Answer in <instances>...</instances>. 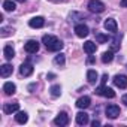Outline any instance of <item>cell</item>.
Instances as JSON below:
<instances>
[{
    "label": "cell",
    "mask_w": 127,
    "mask_h": 127,
    "mask_svg": "<svg viewBox=\"0 0 127 127\" xmlns=\"http://www.w3.org/2000/svg\"><path fill=\"white\" fill-rule=\"evenodd\" d=\"M42 42H43V45L46 46L48 51H60V49L63 48V45H64L58 37L51 36V34H45V36L42 37Z\"/></svg>",
    "instance_id": "obj_1"
},
{
    "label": "cell",
    "mask_w": 127,
    "mask_h": 127,
    "mask_svg": "<svg viewBox=\"0 0 127 127\" xmlns=\"http://www.w3.org/2000/svg\"><path fill=\"white\" fill-rule=\"evenodd\" d=\"M94 93H96L97 96H103V97H108V99H112V97H115V91H114L112 88L106 87L105 84H102L100 87H97Z\"/></svg>",
    "instance_id": "obj_2"
},
{
    "label": "cell",
    "mask_w": 127,
    "mask_h": 127,
    "mask_svg": "<svg viewBox=\"0 0 127 127\" xmlns=\"http://www.w3.org/2000/svg\"><path fill=\"white\" fill-rule=\"evenodd\" d=\"M88 9H90V12L102 14L105 11V5L100 2V0H90V2H88Z\"/></svg>",
    "instance_id": "obj_3"
},
{
    "label": "cell",
    "mask_w": 127,
    "mask_h": 127,
    "mask_svg": "<svg viewBox=\"0 0 127 127\" xmlns=\"http://www.w3.org/2000/svg\"><path fill=\"white\" fill-rule=\"evenodd\" d=\"M54 124L55 126H60V127H64L69 124V115L66 112H60L55 118H54Z\"/></svg>",
    "instance_id": "obj_4"
},
{
    "label": "cell",
    "mask_w": 127,
    "mask_h": 127,
    "mask_svg": "<svg viewBox=\"0 0 127 127\" xmlns=\"http://www.w3.org/2000/svg\"><path fill=\"white\" fill-rule=\"evenodd\" d=\"M24 49H26V52H29V54H34V52L39 51V42H37V40H27V42L24 43Z\"/></svg>",
    "instance_id": "obj_5"
},
{
    "label": "cell",
    "mask_w": 127,
    "mask_h": 127,
    "mask_svg": "<svg viewBox=\"0 0 127 127\" xmlns=\"http://www.w3.org/2000/svg\"><path fill=\"white\" fill-rule=\"evenodd\" d=\"M75 33H76L78 37H87L88 33H90V29L85 24H76L75 26Z\"/></svg>",
    "instance_id": "obj_6"
},
{
    "label": "cell",
    "mask_w": 127,
    "mask_h": 127,
    "mask_svg": "<svg viewBox=\"0 0 127 127\" xmlns=\"http://www.w3.org/2000/svg\"><path fill=\"white\" fill-rule=\"evenodd\" d=\"M29 26L32 29H42L45 26V20H43V17H33L29 21Z\"/></svg>",
    "instance_id": "obj_7"
},
{
    "label": "cell",
    "mask_w": 127,
    "mask_h": 127,
    "mask_svg": "<svg viewBox=\"0 0 127 127\" xmlns=\"http://www.w3.org/2000/svg\"><path fill=\"white\" fill-rule=\"evenodd\" d=\"M120 106H117V105H108V108H106V117H109V118H117L118 115H120Z\"/></svg>",
    "instance_id": "obj_8"
},
{
    "label": "cell",
    "mask_w": 127,
    "mask_h": 127,
    "mask_svg": "<svg viewBox=\"0 0 127 127\" xmlns=\"http://www.w3.org/2000/svg\"><path fill=\"white\" fill-rule=\"evenodd\" d=\"M112 81H114L115 87H118V88H126L127 87V76L126 75H115Z\"/></svg>",
    "instance_id": "obj_9"
},
{
    "label": "cell",
    "mask_w": 127,
    "mask_h": 127,
    "mask_svg": "<svg viewBox=\"0 0 127 127\" xmlns=\"http://www.w3.org/2000/svg\"><path fill=\"white\" fill-rule=\"evenodd\" d=\"M33 66L30 64V63H23V64L20 66V75L21 76H30L33 73Z\"/></svg>",
    "instance_id": "obj_10"
},
{
    "label": "cell",
    "mask_w": 127,
    "mask_h": 127,
    "mask_svg": "<svg viewBox=\"0 0 127 127\" xmlns=\"http://www.w3.org/2000/svg\"><path fill=\"white\" fill-rule=\"evenodd\" d=\"M20 111V105L18 103H6L3 106V112L8 114V115H12L14 112H18Z\"/></svg>",
    "instance_id": "obj_11"
},
{
    "label": "cell",
    "mask_w": 127,
    "mask_h": 127,
    "mask_svg": "<svg viewBox=\"0 0 127 127\" xmlns=\"http://www.w3.org/2000/svg\"><path fill=\"white\" fill-rule=\"evenodd\" d=\"M105 29L108 30V32H112V33H117V29H118V26H117V21L114 20V18H108L106 21H105Z\"/></svg>",
    "instance_id": "obj_12"
},
{
    "label": "cell",
    "mask_w": 127,
    "mask_h": 127,
    "mask_svg": "<svg viewBox=\"0 0 127 127\" xmlns=\"http://www.w3.org/2000/svg\"><path fill=\"white\" fill-rule=\"evenodd\" d=\"M90 105H91V99H90L88 96L79 97V99L76 100V106H78L79 109H85V108H88Z\"/></svg>",
    "instance_id": "obj_13"
},
{
    "label": "cell",
    "mask_w": 127,
    "mask_h": 127,
    "mask_svg": "<svg viewBox=\"0 0 127 127\" xmlns=\"http://www.w3.org/2000/svg\"><path fill=\"white\" fill-rule=\"evenodd\" d=\"M76 124H78V126H85V124H88V114H87V112H78V114H76Z\"/></svg>",
    "instance_id": "obj_14"
},
{
    "label": "cell",
    "mask_w": 127,
    "mask_h": 127,
    "mask_svg": "<svg viewBox=\"0 0 127 127\" xmlns=\"http://www.w3.org/2000/svg\"><path fill=\"white\" fill-rule=\"evenodd\" d=\"M3 91H5L6 96H12V94H15L17 87H15L14 82H5V85H3Z\"/></svg>",
    "instance_id": "obj_15"
},
{
    "label": "cell",
    "mask_w": 127,
    "mask_h": 127,
    "mask_svg": "<svg viewBox=\"0 0 127 127\" xmlns=\"http://www.w3.org/2000/svg\"><path fill=\"white\" fill-rule=\"evenodd\" d=\"M12 72H14V67L11 64H8V63L0 67V75H2L3 78H8L9 75H12Z\"/></svg>",
    "instance_id": "obj_16"
},
{
    "label": "cell",
    "mask_w": 127,
    "mask_h": 127,
    "mask_svg": "<svg viewBox=\"0 0 127 127\" xmlns=\"http://www.w3.org/2000/svg\"><path fill=\"white\" fill-rule=\"evenodd\" d=\"M3 54H5V58H6V60H12V58L15 57V49L12 48V45H5Z\"/></svg>",
    "instance_id": "obj_17"
},
{
    "label": "cell",
    "mask_w": 127,
    "mask_h": 127,
    "mask_svg": "<svg viewBox=\"0 0 127 127\" xmlns=\"http://www.w3.org/2000/svg\"><path fill=\"white\" fill-rule=\"evenodd\" d=\"M96 49H97V45H96L94 42L87 40V42L84 43V51H85L87 54H94V52H96Z\"/></svg>",
    "instance_id": "obj_18"
},
{
    "label": "cell",
    "mask_w": 127,
    "mask_h": 127,
    "mask_svg": "<svg viewBox=\"0 0 127 127\" xmlns=\"http://www.w3.org/2000/svg\"><path fill=\"white\" fill-rule=\"evenodd\" d=\"M15 120H17L18 124H26L27 120H29V115H27V112H24V111H18L17 115H15Z\"/></svg>",
    "instance_id": "obj_19"
},
{
    "label": "cell",
    "mask_w": 127,
    "mask_h": 127,
    "mask_svg": "<svg viewBox=\"0 0 127 127\" xmlns=\"http://www.w3.org/2000/svg\"><path fill=\"white\" fill-rule=\"evenodd\" d=\"M97 78H99V75H97V72H96V70L90 69V70L87 72V79H88V82H90V84H96Z\"/></svg>",
    "instance_id": "obj_20"
},
{
    "label": "cell",
    "mask_w": 127,
    "mask_h": 127,
    "mask_svg": "<svg viewBox=\"0 0 127 127\" xmlns=\"http://www.w3.org/2000/svg\"><path fill=\"white\" fill-rule=\"evenodd\" d=\"M15 3L12 2V0H5V2H3V9L6 11V12H14L15 11Z\"/></svg>",
    "instance_id": "obj_21"
},
{
    "label": "cell",
    "mask_w": 127,
    "mask_h": 127,
    "mask_svg": "<svg viewBox=\"0 0 127 127\" xmlns=\"http://www.w3.org/2000/svg\"><path fill=\"white\" fill-rule=\"evenodd\" d=\"M114 60V51H106V52H103V55H102V61L103 63H111Z\"/></svg>",
    "instance_id": "obj_22"
},
{
    "label": "cell",
    "mask_w": 127,
    "mask_h": 127,
    "mask_svg": "<svg viewBox=\"0 0 127 127\" xmlns=\"http://www.w3.org/2000/svg\"><path fill=\"white\" fill-rule=\"evenodd\" d=\"M64 61H66V58H64V54H57L55 55V58H54V63L57 66H64Z\"/></svg>",
    "instance_id": "obj_23"
},
{
    "label": "cell",
    "mask_w": 127,
    "mask_h": 127,
    "mask_svg": "<svg viewBox=\"0 0 127 127\" xmlns=\"http://www.w3.org/2000/svg\"><path fill=\"white\" fill-rule=\"evenodd\" d=\"M49 91H51V96H52V97H58V96L61 94V88H60V85H52V87L49 88Z\"/></svg>",
    "instance_id": "obj_24"
},
{
    "label": "cell",
    "mask_w": 127,
    "mask_h": 127,
    "mask_svg": "<svg viewBox=\"0 0 127 127\" xmlns=\"http://www.w3.org/2000/svg\"><path fill=\"white\" fill-rule=\"evenodd\" d=\"M96 40H97L99 43H105V42H108V40H109V37H108V34L96 33Z\"/></svg>",
    "instance_id": "obj_25"
},
{
    "label": "cell",
    "mask_w": 127,
    "mask_h": 127,
    "mask_svg": "<svg viewBox=\"0 0 127 127\" xmlns=\"http://www.w3.org/2000/svg\"><path fill=\"white\" fill-rule=\"evenodd\" d=\"M91 126H93V127H97V126H100V121H99V120H94V121L91 123Z\"/></svg>",
    "instance_id": "obj_26"
},
{
    "label": "cell",
    "mask_w": 127,
    "mask_h": 127,
    "mask_svg": "<svg viewBox=\"0 0 127 127\" xmlns=\"http://www.w3.org/2000/svg\"><path fill=\"white\" fill-rule=\"evenodd\" d=\"M87 63H90V64H91V63H94V57L90 54V57H88V60H87Z\"/></svg>",
    "instance_id": "obj_27"
},
{
    "label": "cell",
    "mask_w": 127,
    "mask_h": 127,
    "mask_svg": "<svg viewBox=\"0 0 127 127\" xmlns=\"http://www.w3.org/2000/svg\"><path fill=\"white\" fill-rule=\"evenodd\" d=\"M121 102H123V103H124V105L127 106V94H124V96H123V99H121Z\"/></svg>",
    "instance_id": "obj_28"
},
{
    "label": "cell",
    "mask_w": 127,
    "mask_h": 127,
    "mask_svg": "<svg viewBox=\"0 0 127 127\" xmlns=\"http://www.w3.org/2000/svg\"><path fill=\"white\" fill-rule=\"evenodd\" d=\"M120 5H121L123 8H127V0H121V2H120Z\"/></svg>",
    "instance_id": "obj_29"
},
{
    "label": "cell",
    "mask_w": 127,
    "mask_h": 127,
    "mask_svg": "<svg viewBox=\"0 0 127 127\" xmlns=\"http://www.w3.org/2000/svg\"><path fill=\"white\" fill-rule=\"evenodd\" d=\"M106 81H108V75H103L102 76V84H106Z\"/></svg>",
    "instance_id": "obj_30"
},
{
    "label": "cell",
    "mask_w": 127,
    "mask_h": 127,
    "mask_svg": "<svg viewBox=\"0 0 127 127\" xmlns=\"http://www.w3.org/2000/svg\"><path fill=\"white\" fill-rule=\"evenodd\" d=\"M17 2H21V3H24V2H26V0H17Z\"/></svg>",
    "instance_id": "obj_31"
}]
</instances>
